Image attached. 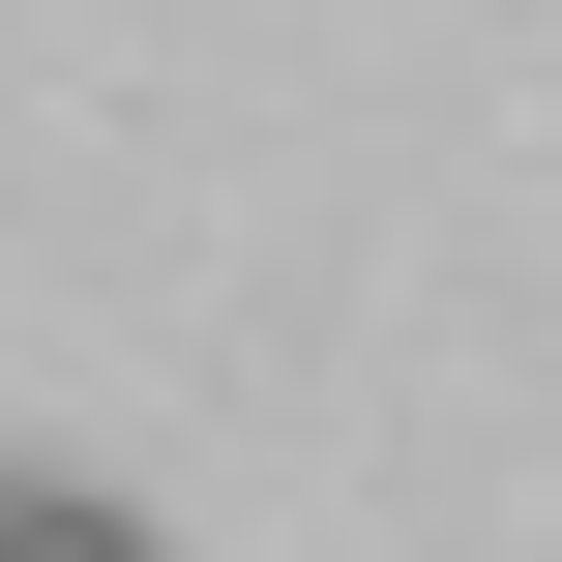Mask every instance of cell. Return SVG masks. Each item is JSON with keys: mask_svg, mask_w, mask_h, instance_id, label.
Wrapping results in <instances>:
<instances>
[{"mask_svg": "<svg viewBox=\"0 0 562 562\" xmlns=\"http://www.w3.org/2000/svg\"><path fill=\"white\" fill-rule=\"evenodd\" d=\"M0 562H59V504H30V474H0Z\"/></svg>", "mask_w": 562, "mask_h": 562, "instance_id": "obj_1", "label": "cell"}]
</instances>
